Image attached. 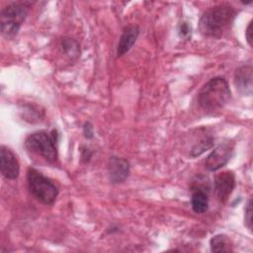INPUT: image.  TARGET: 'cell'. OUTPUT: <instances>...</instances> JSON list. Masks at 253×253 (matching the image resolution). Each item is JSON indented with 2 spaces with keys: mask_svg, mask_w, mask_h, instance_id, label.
<instances>
[{
  "mask_svg": "<svg viewBox=\"0 0 253 253\" xmlns=\"http://www.w3.org/2000/svg\"><path fill=\"white\" fill-rule=\"evenodd\" d=\"M245 38L250 46H252V21L249 22L246 30H245Z\"/></svg>",
  "mask_w": 253,
  "mask_h": 253,
  "instance_id": "19",
  "label": "cell"
},
{
  "mask_svg": "<svg viewBox=\"0 0 253 253\" xmlns=\"http://www.w3.org/2000/svg\"><path fill=\"white\" fill-rule=\"evenodd\" d=\"M129 170V163L126 159L118 156L110 157L107 164V171L111 183H123L128 177Z\"/></svg>",
  "mask_w": 253,
  "mask_h": 253,
  "instance_id": "9",
  "label": "cell"
},
{
  "mask_svg": "<svg viewBox=\"0 0 253 253\" xmlns=\"http://www.w3.org/2000/svg\"><path fill=\"white\" fill-rule=\"evenodd\" d=\"M0 170L3 177L15 180L20 173V164L14 152L5 145L0 147Z\"/></svg>",
  "mask_w": 253,
  "mask_h": 253,
  "instance_id": "8",
  "label": "cell"
},
{
  "mask_svg": "<svg viewBox=\"0 0 253 253\" xmlns=\"http://www.w3.org/2000/svg\"><path fill=\"white\" fill-rule=\"evenodd\" d=\"M91 156H92V152L87 147H83L82 150H81V158H82V160L87 162V161H89Z\"/></svg>",
  "mask_w": 253,
  "mask_h": 253,
  "instance_id": "20",
  "label": "cell"
},
{
  "mask_svg": "<svg viewBox=\"0 0 253 253\" xmlns=\"http://www.w3.org/2000/svg\"><path fill=\"white\" fill-rule=\"evenodd\" d=\"M213 146V137L211 134L204 135L199 142L195 143L190 151L191 157H197L200 156L202 153L207 151L208 149L211 148Z\"/></svg>",
  "mask_w": 253,
  "mask_h": 253,
  "instance_id": "15",
  "label": "cell"
},
{
  "mask_svg": "<svg viewBox=\"0 0 253 253\" xmlns=\"http://www.w3.org/2000/svg\"><path fill=\"white\" fill-rule=\"evenodd\" d=\"M83 133H84V136L87 139L93 138V136H94V129H93V126L91 125V123L87 122V123L84 124V126H83Z\"/></svg>",
  "mask_w": 253,
  "mask_h": 253,
  "instance_id": "18",
  "label": "cell"
},
{
  "mask_svg": "<svg viewBox=\"0 0 253 253\" xmlns=\"http://www.w3.org/2000/svg\"><path fill=\"white\" fill-rule=\"evenodd\" d=\"M178 33H179V36H180L182 39L189 40V39L191 38L192 28H191V26L189 25L188 22L184 21V22L180 23L179 28H178Z\"/></svg>",
  "mask_w": 253,
  "mask_h": 253,
  "instance_id": "17",
  "label": "cell"
},
{
  "mask_svg": "<svg viewBox=\"0 0 253 253\" xmlns=\"http://www.w3.org/2000/svg\"><path fill=\"white\" fill-rule=\"evenodd\" d=\"M58 140V133L56 129L51 131L37 130L29 134L25 139V145L28 150L36 153L48 162H55L57 160L56 142Z\"/></svg>",
  "mask_w": 253,
  "mask_h": 253,
  "instance_id": "4",
  "label": "cell"
},
{
  "mask_svg": "<svg viewBox=\"0 0 253 253\" xmlns=\"http://www.w3.org/2000/svg\"><path fill=\"white\" fill-rule=\"evenodd\" d=\"M192 210L196 213H204L209 209L208 191L202 189H193L191 197Z\"/></svg>",
  "mask_w": 253,
  "mask_h": 253,
  "instance_id": "12",
  "label": "cell"
},
{
  "mask_svg": "<svg viewBox=\"0 0 253 253\" xmlns=\"http://www.w3.org/2000/svg\"><path fill=\"white\" fill-rule=\"evenodd\" d=\"M234 145L232 142H223L215 147L207 157L205 166L209 171L214 172L227 164L232 156Z\"/></svg>",
  "mask_w": 253,
  "mask_h": 253,
  "instance_id": "6",
  "label": "cell"
},
{
  "mask_svg": "<svg viewBox=\"0 0 253 253\" xmlns=\"http://www.w3.org/2000/svg\"><path fill=\"white\" fill-rule=\"evenodd\" d=\"M235 10L229 4H219L207 9L199 21L202 35L219 39L228 31L235 18Z\"/></svg>",
  "mask_w": 253,
  "mask_h": 253,
  "instance_id": "1",
  "label": "cell"
},
{
  "mask_svg": "<svg viewBox=\"0 0 253 253\" xmlns=\"http://www.w3.org/2000/svg\"><path fill=\"white\" fill-rule=\"evenodd\" d=\"M230 89L223 77L209 80L198 93V104L205 112L213 113L221 110L230 99Z\"/></svg>",
  "mask_w": 253,
  "mask_h": 253,
  "instance_id": "2",
  "label": "cell"
},
{
  "mask_svg": "<svg viewBox=\"0 0 253 253\" xmlns=\"http://www.w3.org/2000/svg\"><path fill=\"white\" fill-rule=\"evenodd\" d=\"M139 35V28L136 25H130L124 29L123 34L120 38L118 47H117V55L123 56L125 55L135 43Z\"/></svg>",
  "mask_w": 253,
  "mask_h": 253,
  "instance_id": "11",
  "label": "cell"
},
{
  "mask_svg": "<svg viewBox=\"0 0 253 253\" xmlns=\"http://www.w3.org/2000/svg\"><path fill=\"white\" fill-rule=\"evenodd\" d=\"M32 2H11L0 12L1 34L7 39L15 37L24 23Z\"/></svg>",
  "mask_w": 253,
  "mask_h": 253,
  "instance_id": "3",
  "label": "cell"
},
{
  "mask_svg": "<svg viewBox=\"0 0 253 253\" xmlns=\"http://www.w3.org/2000/svg\"><path fill=\"white\" fill-rule=\"evenodd\" d=\"M210 247L211 251L215 253L233 251V243L231 239L226 234L223 233L212 236L210 240Z\"/></svg>",
  "mask_w": 253,
  "mask_h": 253,
  "instance_id": "13",
  "label": "cell"
},
{
  "mask_svg": "<svg viewBox=\"0 0 253 253\" xmlns=\"http://www.w3.org/2000/svg\"><path fill=\"white\" fill-rule=\"evenodd\" d=\"M244 222L247 228L252 231V200L249 199L244 211Z\"/></svg>",
  "mask_w": 253,
  "mask_h": 253,
  "instance_id": "16",
  "label": "cell"
},
{
  "mask_svg": "<svg viewBox=\"0 0 253 253\" xmlns=\"http://www.w3.org/2000/svg\"><path fill=\"white\" fill-rule=\"evenodd\" d=\"M214 192L220 203H225L235 187V176L232 171L219 172L214 177Z\"/></svg>",
  "mask_w": 253,
  "mask_h": 253,
  "instance_id": "7",
  "label": "cell"
},
{
  "mask_svg": "<svg viewBox=\"0 0 253 253\" xmlns=\"http://www.w3.org/2000/svg\"><path fill=\"white\" fill-rule=\"evenodd\" d=\"M234 85L238 92L245 96L252 94V66L243 65L234 73Z\"/></svg>",
  "mask_w": 253,
  "mask_h": 253,
  "instance_id": "10",
  "label": "cell"
},
{
  "mask_svg": "<svg viewBox=\"0 0 253 253\" xmlns=\"http://www.w3.org/2000/svg\"><path fill=\"white\" fill-rule=\"evenodd\" d=\"M60 48L65 53L67 57L71 60H75L79 57L80 54V45L79 42L71 38H63L60 41Z\"/></svg>",
  "mask_w": 253,
  "mask_h": 253,
  "instance_id": "14",
  "label": "cell"
},
{
  "mask_svg": "<svg viewBox=\"0 0 253 253\" xmlns=\"http://www.w3.org/2000/svg\"><path fill=\"white\" fill-rule=\"evenodd\" d=\"M28 188L32 196L40 203L52 206L58 196V189L47 177L35 168H29L27 172Z\"/></svg>",
  "mask_w": 253,
  "mask_h": 253,
  "instance_id": "5",
  "label": "cell"
}]
</instances>
